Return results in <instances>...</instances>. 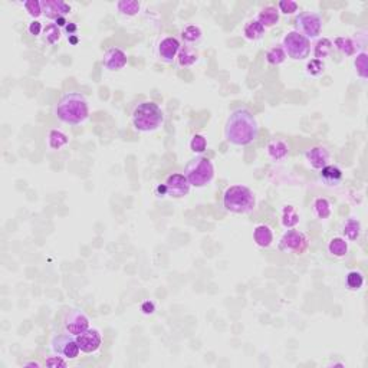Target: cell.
Instances as JSON below:
<instances>
[{"mask_svg": "<svg viewBox=\"0 0 368 368\" xmlns=\"http://www.w3.org/2000/svg\"><path fill=\"white\" fill-rule=\"evenodd\" d=\"M258 121L248 108L232 111L225 125V138L233 145H249L258 138Z\"/></svg>", "mask_w": 368, "mask_h": 368, "instance_id": "obj_1", "label": "cell"}, {"mask_svg": "<svg viewBox=\"0 0 368 368\" xmlns=\"http://www.w3.org/2000/svg\"><path fill=\"white\" fill-rule=\"evenodd\" d=\"M56 117L69 125H78L88 118V102L80 92H66L56 105Z\"/></svg>", "mask_w": 368, "mask_h": 368, "instance_id": "obj_2", "label": "cell"}, {"mask_svg": "<svg viewBox=\"0 0 368 368\" xmlns=\"http://www.w3.org/2000/svg\"><path fill=\"white\" fill-rule=\"evenodd\" d=\"M164 122V112L159 104L145 101L138 104L132 111V125L141 132H151L161 127Z\"/></svg>", "mask_w": 368, "mask_h": 368, "instance_id": "obj_3", "label": "cell"}, {"mask_svg": "<svg viewBox=\"0 0 368 368\" xmlns=\"http://www.w3.org/2000/svg\"><path fill=\"white\" fill-rule=\"evenodd\" d=\"M223 204L226 210L236 214H245L250 213L256 206V199L253 191L242 184H235L230 186L229 189L225 191L223 196Z\"/></svg>", "mask_w": 368, "mask_h": 368, "instance_id": "obj_4", "label": "cell"}, {"mask_svg": "<svg viewBox=\"0 0 368 368\" xmlns=\"http://www.w3.org/2000/svg\"><path fill=\"white\" fill-rule=\"evenodd\" d=\"M184 176L189 180L190 186L204 187L214 177V167L209 159L199 156L187 163V166L184 169Z\"/></svg>", "mask_w": 368, "mask_h": 368, "instance_id": "obj_5", "label": "cell"}, {"mask_svg": "<svg viewBox=\"0 0 368 368\" xmlns=\"http://www.w3.org/2000/svg\"><path fill=\"white\" fill-rule=\"evenodd\" d=\"M282 49L285 50L286 56L293 60H304L309 56L311 42L301 33L292 30L285 35L282 40Z\"/></svg>", "mask_w": 368, "mask_h": 368, "instance_id": "obj_6", "label": "cell"}, {"mask_svg": "<svg viewBox=\"0 0 368 368\" xmlns=\"http://www.w3.org/2000/svg\"><path fill=\"white\" fill-rule=\"evenodd\" d=\"M52 349L56 355H60L66 359H75L80 355L81 349L77 341V335H72L70 332H60L52 338Z\"/></svg>", "mask_w": 368, "mask_h": 368, "instance_id": "obj_7", "label": "cell"}, {"mask_svg": "<svg viewBox=\"0 0 368 368\" xmlns=\"http://www.w3.org/2000/svg\"><path fill=\"white\" fill-rule=\"evenodd\" d=\"M322 30V19L318 13L314 12H304L295 19V32L301 33L307 39L318 38Z\"/></svg>", "mask_w": 368, "mask_h": 368, "instance_id": "obj_8", "label": "cell"}, {"mask_svg": "<svg viewBox=\"0 0 368 368\" xmlns=\"http://www.w3.org/2000/svg\"><path fill=\"white\" fill-rule=\"evenodd\" d=\"M63 325L72 335H80L90 328V319L80 309H68L63 315Z\"/></svg>", "mask_w": 368, "mask_h": 368, "instance_id": "obj_9", "label": "cell"}, {"mask_svg": "<svg viewBox=\"0 0 368 368\" xmlns=\"http://www.w3.org/2000/svg\"><path fill=\"white\" fill-rule=\"evenodd\" d=\"M164 187H166V196L174 197V199H181V197L189 194L190 183L184 174L174 173V174L167 177L166 183H164Z\"/></svg>", "mask_w": 368, "mask_h": 368, "instance_id": "obj_10", "label": "cell"}, {"mask_svg": "<svg viewBox=\"0 0 368 368\" xmlns=\"http://www.w3.org/2000/svg\"><path fill=\"white\" fill-rule=\"evenodd\" d=\"M307 245H308L307 238L301 232L295 229H290L282 236V239L279 242V249L282 252L293 250V252H297L299 255V253H302L307 249Z\"/></svg>", "mask_w": 368, "mask_h": 368, "instance_id": "obj_11", "label": "cell"}, {"mask_svg": "<svg viewBox=\"0 0 368 368\" xmlns=\"http://www.w3.org/2000/svg\"><path fill=\"white\" fill-rule=\"evenodd\" d=\"M77 341H78V345L80 349L85 354H92L95 351H98L102 344V338H101V334L97 329L88 328L87 331H84L82 334L77 335Z\"/></svg>", "mask_w": 368, "mask_h": 368, "instance_id": "obj_12", "label": "cell"}, {"mask_svg": "<svg viewBox=\"0 0 368 368\" xmlns=\"http://www.w3.org/2000/svg\"><path fill=\"white\" fill-rule=\"evenodd\" d=\"M42 12L50 20H56L59 18H65L70 13V6L63 0H43L42 2Z\"/></svg>", "mask_w": 368, "mask_h": 368, "instance_id": "obj_13", "label": "cell"}, {"mask_svg": "<svg viewBox=\"0 0 368 368\" xmlns=\"http://www.w3.org/2000/svg\"><path fill=\"white\" fill-rule=\"evenodd\" d=\"M102 63L108 70H120L127 65V55L118 48H111L104 53Z\"/></svg>", "mask_w": 368, "mask_h": 368, "instance_id": "obj_14", "label": "cell"}, {"mask_svg": "<svg viewBox=\"0 0 368 368\" xmlns=\"http://www.w3.org/2000/svg\"><path fill=\"white\" fill-rule=\"evenodd\" d=\"M305 157H307V160H308V163L311 164L312 169L321 170L324 169L325 166H328L329 153L325 147H321V145L312 147V149H309L307 151Z\"/></svg>", "mask_w": 368, "mask_h": 368, "instance_id": "obj_15", "label": "cell"}, {"mask_svg": "<svg viewBox=\"0 0 368 368\" xmlns=\"http://www.w3.org/2000/svg\"><path fill=\"white\" fill-rule=\"evenodd\" d=\"M180 52V42L176 38H166L161 40L159 46V53L161 59L166 62H173Z\"/></svg>", "mask_w": 368, "mask_h": 368, "instance_id": "obj_16", "label": "cell"}, {"mask_svg": "<svg viewBox=\"0 0 368 368\" xmlns=\"http://www.w3.org/2000/svg\"><path fill=\"white\" fill-rule=\"evenodd\" d=\"M253 239L256 242V245L260 248H269L272 240H273V233L269 226L266 225H259L258 228L253 232Z\"/></svg>", "mask_w": 368, "mask_h": 368, "instance_id": "obj_17", "label": "cell"}, {"mask_svg": "<svg viewBox=\"0 0 368 368\" xmlns=\"http://www.w3.org/2000/svg\"><path fill=\"white\" fill-rule=\"evenodd\" d=\"M259 23H262L265 28H272L275 26L276 23L279 22V12L276 8L273 6H268L265 9L260 10V13L258 15V19H256Z\"/></svg>", "mask_w": 368, "mask_h": 368, "instance_id": "obj_18", "label": "cell"}, {"mask_svg": "<svg viewBox=\"0 0 368 368\" xmlns=\"http://www.w3.org/2000/svg\"><path fill=\"white\" fill-rule=\"evenodd\" d=\"M289 147L288 144L282 139H272L268 144V154L270 159L282 160L288 156Z\"/></svg>", "mask_w": 368, "mask_h": 368, "instance_id": "obj_19", "label": "cell"}, {"mask_svg": "<svg viewBox=\"0 0 368 368\" xmlns=\"http://www.w3.org/2000/svg\"><path fill=\"white\" fill-rule=\"evenodd\" d=\"M319 176L328 186H337L342 180V171L335 166H325L324 169H321Z\"/></svg>", "mask_w": 368, "mask_h": 368, "instance_id": "obj_20", "label": "cell"}, {"mask_svg": "<svg viewBox=\"0 0 368 368\" xmlns=\"http://www.w3.org/2000/svg\"><path fill=\"white\" fill-rule=\"evenodd\" d=\"M265 26L262 23H259L258 20H250L249 23H246L243 33H245V38L249 40H258L260 39L263 35H265Z\"/></svg>", "mask_w": 368, "mask_h": 368, "instance_id": "obj_21", "label": "cell"}, {"mask_svg": "<svg viewBox=\"0 0 368 368\" xmlns=\"http://www.w3.org/2000/svg\"><path fill=\"white\" fill-rule=\"evenodd\" d=\"M197 59H199V53H197V50L193 49L191 46L186 45V46L180 48L179 63L181 66H191V65H194L197 62Z\"/></svg>", "mask_w": 368, "mask_h": 368, "instance_id": "obj_22", "label": "cell"}, {"mask_svg": "<svg viewBox=\"0 0 368 368\" xmlns=\"http://www.w3.org/2000/svg\"><path fill=\"white\" fill-rule=\"evenodd\" d=\"M328 250L331 255H334L337 258H342L348 252V243L345 242V239H342V238H334V239L329 242Z\"/></svg>", "mask_w": 368, "mask_h": 368, "instance_id": "obj_23", "label": "cell"}, {"mask_svg": "<svg viewBox=\"0 0 368 368\" xmlns=\"http://www.w3.org/2000/svg\"><path fill=\"white\" fill-rule=\"evenodd\" d=\"M299 223V214L293 206H285L282 213V225L288 229L295 228Z\"/></svg>", "mask_w": 368, "mask_h": 368, "instance_id": "obj_24", "label": "cell"}, {"mask_svg": "<svg viewBox=\"0 0 368 368\" xmlns=\"http://www.w3.org/2000/svg\"><path fill=\"white\" fill-rule=\"evenodd\" d=\"M332 48H334V45H332V42L327 38H322V39H319L317 42V45H315V50H314V53H315V59H325V58H328L329 55H331V52H332Z\"/></svg>", "mask_w": 368, "mask_h": 368, "instance_id": "obj_25", "label": "cell"}, {"mask_svg": "<svg viewBox=\"0 0 368 368\" xmlns=\"http://www.w3.org/2000/svg\"><path fill=\"white\" fill-rule=\"evenodd\" d=\"M117 8L120 10L122 15H127V16H135L139 12V2L137 0H121L117 3Z\"/></svg>", "mask_w": 368, "mask_h": 368, "instance_id": "obj_26", "label": "cell"}, {"mask_svg": "<svg viewBox=\"0 0 368 368\" xmlns=\"http://www.w3.org/2000/svg\"><path fill=\"white\" fill-rule=\"evenodd\" d=\"M359 233H361V225H359L358 220H347V223L344 225V235H345V238L348 240H357L359 238Z\"/></svg>", "mask_w": 368, "mask_h": 368, "instance_id": "obj_27", "label": "cell"}, {"mask_svg": "<svg viewBox=\"0 0 368 368\" xmlns=\"http://www.w3.org/2000/svg\"><path fill=\"white\" fill-rule=\"evenodd\" d=\"M68 144V137L58 129H52L49 132V147L52 150H59Z\"/></svg>", "mask_w": 368, "mask_h": 368, "instance_id": "obj_28", "label": "cell"}, {"mask_svg": "<svg viewBox=\"0 0 368 368\" xmlns=\"http://www.w3.org/2000/svg\"><path fill=\"white\" fill-rule=\"evenodd\" d=\"M314 210L319 219H328L331 216V204L327 199L319 197L314 201Z\"/></svg>", "mask_w": 368, "mask_h": 368, "instance_id": "obj_29", "label": "cell"}, {"mask_svg": "<svg viewBox=\"0 0 368 368\" xmlns=\"http://www.w3.org/2000/svg\"><path fill=\"white\" fill-rule=\"evenodd\" d=\"M285 59H286V53L282 49V46H275L269 49L266 53V60L270 65H280Z\"/></svg>", "mask_w": 368, "mask_h": 368, "instance_id": "obj_30", "label": "cell"}, {"mask_svg": "<svg viewBox=\"0 0 368 368\" xmlns=\"http://www.w3.org/2000/svg\"><path fill=\"white\" fill-rule=\"evenodd\" d=\"M335 46H337V49L341 50L342 53H345L347 56H352L355 53V45L348 38H342V36L337 38L335 39Z\"/></svg>", "mask_w": 368, "mask_h": 368, "instance_id": "obj_31", "label": "cell"}, {"mask_svg": "<svg viewBox=\"0 0 368 368\" xmlns=\"http://www.w3.org/2000/svg\"><path fill=\"white\" fill-rule=\"evenodd\" d=\"M364 285V276L361 272H357V270H352L349 272L347 275V286L351 290H358V289L362 288Z\"/></svg>", "mask_w": 368, "mask_h": 368, "instance_id": "obj_32", "label": "cell"}, {"mask_svg": "<svg viewBox=\"0 0 368 368\" xmlns=\"http://www.w3.org/2000/svg\"><path fill=\"white\" fill-rule=\"evenodd\" d=\"M355 68H357V73L359 78L367 80L368 77V56L367 53H359L355 59Z\"/></svg>", "mask_w": 368, "mask_h": 368, "instance_id": "obj_33", "label": "cell"}, {"mask_svg": "<svg viewBox=\"0 0 368 368\" xmlns=\"http://www.w3.org/2000/svg\"><path fill=\"white\" fill-rule=\"evenodd\" d=\"M181 38L186 40L187 43H193V42H197L201 38V30L194 26V25H190L186 29L181 32Z\"/></svg>", "mask_w": 368, "mask_h": 368, "instance_id": "obj_34", "label": "cell"}, {"mask_svg": "<svg viewBox=\"0 0 368 368\" xmlns=\"http://www.w3.org/2000/svg\"><path fill=\"white\" fill-rule=\"evenodd\" d=\"M190 149L196 154H201L207 149V141H206V138L203 135L196 134V135H193V138L190 141Z\"/></svg>", "mask_w": 368, "mask_h": 368, "instance_id": "obj_35", "label": "cell"}, {"mask_svg": "<svg viewBox=\"0 0 368 368\" xmlns=\"http://www.w3.org/2000/svg\"><path fill=\"white\" fill-rule=\"evenodd\" d=\"M45 39L48 40V43H50V45H55L60 39L59 26H56L55 23L48 25L45 28Z\"/></svg>", "mask_w": 368, "mask_h": 368, "instance_id": "obj_36", "label": "cell"}, {"mask_svg": "<svg viewBox=\"0 0 368 368\" xmlns=\"http://www.w3.org/2000/svg\"><path fill=\"white\" fill-rule=\"evenodd\" d=\"M26 12L29 13L32 18H39L40 15H43L42 12V2H38V0H28L23 3Z\"/></svg>", "mask_w": 368, "mask_h": 368, "instance_id": "obj_37", "label": "cell"}, {"mask_svg": "<svg viewBox=\"0 0 368 368\" xmlns=\"http://www.w3.org/2000/svg\"><path fill=\"white\" fill-rule=\"evenodd\" d=\"M279 10L285 15H292L298 10V3L293 0H280L278 3Z\"/></svg>", "mask_w": 368, "mask_h": 368, "instance_id": "obj_38", "label": "cell"}, {"mask_svg": "<svg viewBox=\"0 0 368 368\" xmlns=\"http://www.w3.org/2000/svg\"><path fill=\"white\" fill-rule=\"evenodd\" d=\"M324 68H325L324 62H322V60H319V59L309 60L308 65H307L308 73L314 75V77H317V75H321V73L324 72Z\"/></svg>", "mask_w": 368, "mask_h": 368, "instance_id": "obj_39", "label": "cell"}, {"mask_svg": "<svg viewBox=\"0 0 368 368\" xmlns=\"http://www.w3.org/2000/svg\"><path fill=\"white\" fill-rule=\"evenodd\" d=\"M46 367H50V368H58V367H66L68 365V362L63 359V357H48L46 358Z\"/></svg>", "mask_w": 368, "mask_h": 368, "instance_id": "obj_40", "label": "cell"}, {"mask_svg": "<svg viewBox=\"0 0 368 368\" xmlns=\"http://www.w3.org/2000/svg\"><path fill=\"white\" fill-rule=\"evenodd\" d=\"M141 311H142L145 315H151V314H154L156 307H154V304H153V302L145 301V302H142V305H141Z\"/></svg>", "mask_w": 368, "mask_h": 368, "instance_id": "obj_41", "label": "cell"}, {"mask_svg": "<svg viewBox=\"0 0 368 368\" xmlns=\"http://www.w3.org/2000/svg\"><path fill=\"white\" fill-rule=\"evenodd\" d=\"M40 30H42V25L39 22H32L29 25V33L32 36H39Z\"/></svg>", "mask_w": 368, "mask_h": 368, "instance_id": "obj_42", "label": "cell"}, {"mask_svg": "<svg viewBox=\"0 0 368 368\" xmlns=\"http://www.w3.org/2000/svg\"><path fill=\"white\" fill-rule=\"evenodd\" d=\"M65 29H66V32L69 33V36H72V35L77 32V25H75V23H68V25L65 26Z\"/></svg>", "mask_w": 368, "mask_h": 368, "instance_id": "obj_43", "label": "cell"}, {"mask_svg": "<svg viewBox=\"0 0 368 368\" xmlns=\"http://www.w3.org/2000/svg\"><path fill=\"white\" fill-rule=\"evenodd\" d=\"M55 25H56V26H59V28H62V26H66V25H68V22H66V19H65L63 16H62V18H59V19L55 20Z\"/></svg>", "mask_w": 368, "mask_h": 368, "instance_id": "obj_44", "label": "cell"}, {"mask_svg": "<svg viewBox=\"0 0 368 368\" xmlns=\"http://www.w3.org/2000/svg\"><path fill=\"white\" fill-rule=\"evenodd\" d=\"M157 194L161 196V197L166 196V187H164V184H160L159 187H157Z\"/></svg>", "mask_w": 368, "mask_h": 368, "instance_id": "obj_45", "label": "cell"}, {"mask_svg": "<svg viewBox=\"0 0 368 368\" xmlns=\"http://www.w3.org/2000/svg\"><path fill=\"white\" fill-rule=\"evenodd\" d=\"M25 367H40V364L38 361H30V362H25L23 364Z\"/></svg>", "mask_w": 368, "mask_h": 368, "instance_id": "obj_46", "label": "cell"}, {"mask_svg": "<svg viewBox=\"0 0 368 368\" xmlns=\"http://www.w3.org/2000/svg\"><path fill=\"white\" fill-rule=\"evenodd\" d=\"M68 40H69L72 45H77V43H78V38H77V36H73V35H72V36H69V38H68Z\"/></svg>", "mask_w": 368, "mask_h": 368, "instance_id": "obj_47", "label": "cell"}]
</instances>
